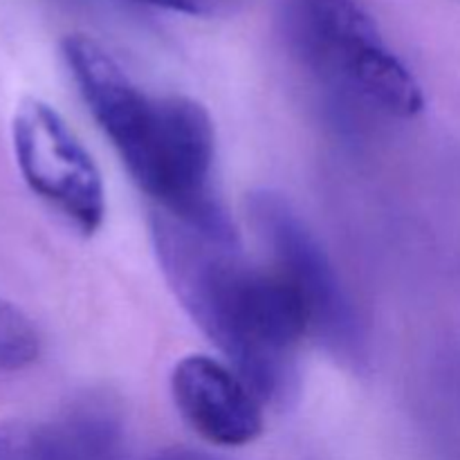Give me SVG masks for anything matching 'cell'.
Masks as SVG:
<instances>
[{
  "instance_id": "10",
  "label": "cell",
  "mask_w": 460,
  "mask_h": 460,
  "mask_svg": "<svg viewBox=\"0 0 460 460\" xmlns=\"http://www.w3.org/2000/svg\"><path fill=\"white\" fill-rule=\"evenodd\" d=\"M148 460H225L218 456H211V454L193 452V449H166V452L155 454Z\"/></svg>"
},
{
  "instance_id": "4",
  "label": "cell",
  "mask_w": 460,
  "mask_h": 460,
  "mask_svg": "<svg viewBox=\"0 0 460 460\" xmlns=\"http://www.w3.org/2000/svg\"><path fill=\"white\" fill-rule=\"evenodd\" d=\"M252 227L281 270L304 296L310 335L337 359L358 368L367 359V337L353 299L346 292L331 256L299 211L277 191H254L247 200Z\"/></svg>"
},
{
  "instance_id": "8",
  "label": "cell",
  "mask_w": 460,
  "mask_h": 460,
  "mask_svg": "<svg viewBox=\"0 0 460 460\" xmlns=\"http://www.w3.org/2000/svg\"><path fill=\"white\" fill-rule=\"evenodd\" d=\"M40 355V335L18 305L0 299V373L31 367Z\"/></svg>"
},
{
  "instance_id": "2",
  "label": "cell",
  "mask_w": 460,
  "mask_h": 460,
  "mask_svg": "<svg viewBox=\"0 0 460 460\" xmlns=\"http://www.w3.org/2000/svg\"><path fill=\"white\" fill-rule=\"evenodd\" d=\"M61 52L93 119L162 214L214 241L238 243L216 191V130L205 106L182 94H146L84 34L66 36Z\"/></svg>"
},
{
  "instance_id": "1",
  "label": "cell",
  "mask_w": 460,
  "mask_h": 460,
  "mask_svg": "<svg viewBox=\"0 0 460 460\" xmlns=\"http://www.w3.org/2000/svg\"><path fill=\"white\" fill-rule=\"evenodd\" d=\"M157 263L198 328L218 346L263 404L283 407L299 391L296 350L310 313L295 283L272 265L256 268L238 243L214 241L155 211Z\"/></svg>"
},
{
  "instance_id": "5",
  "label": "cell",
  "mask_w": 460,
  "mask_h": 460,
  "mask_svg": "<svg viewBox=\"0 0 460 460\" xmlns=\"http://www.w3.org/2000/svg\"><path fill=\"white\" fill-rule=\"evenodd\" d=\"M18 171L31 193L90 236L106 216V191L93 155L49 103L25 97L12 119Z\"/></svg>"
},
{
  "instance_id": "9",
  "label": "cell",
  "mask_w": 460,
  "mask_h": 460,
  "mask_svg": "<svg viewBox=\"0 0 460 460\" xmlns=\"http://www.w3.org/2000/svg\"><path fill=\"white\" fill-rule=\"evenodd\" d=\"M137 3L189 13V16H218V13L229 12L238 0H137Z\"/></svg>"
},
{
  "instance_id": "7",
  "label": "cell",
  "mask_w": 460,
  "mask_h": 460,
  "mask_svg": "<svg viewBox=\"0 0 460 460\" xmlns=\"http://www.w3.org/2000/svg\"><path fill=\"white\" fill-rule=\"evenodd\" d=\"M124 429L103 400L72 404L48 420H0V460H121Z\"/></svg>"
},
{
  "instance_id": "6",
  "label": "cell",
  "mask_w": 460,
  "mask_h": 460,
  "mask_svg": "<svg viewBox=\"0 0 460 460\" xmlns=\"http://www.w3.org/2000/svg\"><path fill=\"white\" fill-rule=\"evenodd\" d=\"M171 395L182 420L207 443L243 447L263 434V402L232 367L189 355L171 373Z\"/></svg>"
},
{
  "instance_id": "3",
  "label": "cell",
  "mask_w": 460,
  "mask_h": 460,
  "mask_svg": "<svg viewBox=\"0 0 460 460\" xmlns=\"http://www.w3.org/2000/svg\"><path fill=\"white\" fill-rule=\"evenodd\" d=\"M279 30L296 66L331 97L411 119L425 94L359 0H281Z\"/></svg>"
}]
</instances>
